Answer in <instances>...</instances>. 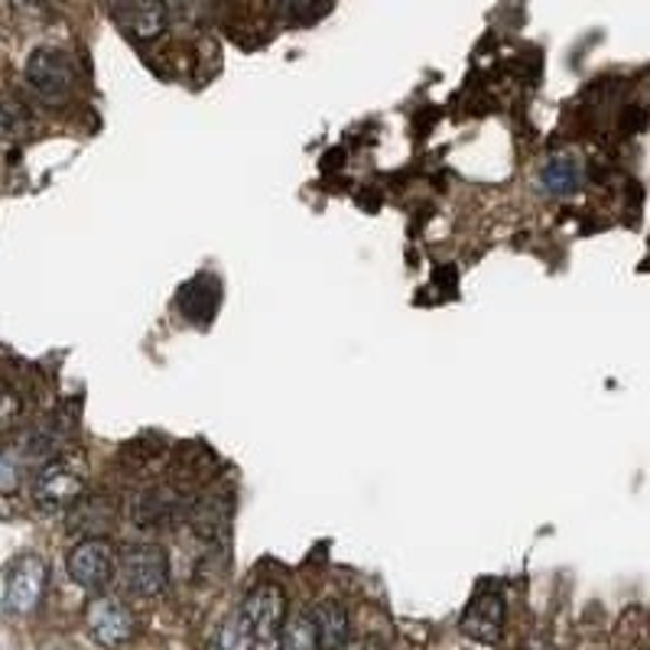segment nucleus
Returning <instances> with one entry per match:
<instances>
[{"label":"nucleus","mask_w":650,"mask_h":650,"mask_svg":"<svg viewBox=\"0 0 650 650\" xmlns=\"http://www.w3.org/2000/svg\"><path fill=\"white\" fill-rule=\"evenodd\" d=\"M111 17L137 40H153L167 26V3L163 0H105Z\"/></svg>","instance_id":"obj_10"},{"label":"nucleus","mask_w":650,"mask_h":650,"mask_svg":"<svg viewBox=\"0 0 650 650\" xmlns=\"http://www.w3.org/2000/svg\"><path fill=\"white\" fill-rule=\"evenodd\" d=\"M179 309H182V316L189 322L205 326L215 316V309H219V280H212L209 274H202L192 284H185L182 294H179Z\"/></svg>","instance_id":"obj_13"},{"label":"nucleus","mask_w":650,"mask_h":650,"mask_svg":"<svg viewBox=\"0 0 650 650\" xmlns=\"http://www.w3.org/2000/svg\"><path fill=\"white\" fill-rule=\"evenodd\" d=\"M254 644H257V638H254V631L247 628V621L241 618V611L228 615V618L219 625L215 638H212V650H251Z\"/></svg>","instance_id":"obj_18"},{"label":"nucleus","mask_w":650,"mask_h":650,"mask_svg":"<svg viewBox=\"0 0 650 650\" xmlns=\"http://www.w3.org/2000/svg\"><path fill=\"white\" fill-rule=\"evenodd\" d=\"M237 611L247 621V628L254 631L257 644H267V641H277V635L287 621V595L277 583H260L244 595Z\"/></svg>","instance_id":"obj_6"},{"label":"nucleus","mask_w":650,"mask_h":650,"mask_svg":"<svg viewBox=\"0 0 650 650\" xmlns=\"http://www.w3.org/2000/svg\"><path fill=\"white\" fill-rule=\"evenodd\" d=\"M23 419V397L13 384L0 381V433H10Z\"/></svg>","instance_id":"obj_20"},{"label":"nucleus","mask_w":650,"mask_h":650,"mask_svg":"<svg viewBox=\"0 0 650 650\" xmlns=\"http://www.w3.org/2000/svg\"><path fill=\"white\" fill-rule=\"evenodd\" d=\"M30 127H33L30 108L20 98L0 92V143H20L30 134Z\"/></svg>","instance_id":"obj_17"},{"label":"nucleus","mask_w":650,"mask_h":650,"mask_svg":"<svg viewBox=\"0 0 650 650\" xmlns=\"http://www.w3.org/2000/svg\"><path fill=\"white\" fill-rule=\"evenodd\" d=\"M127 514L143 531H163V528H173L179 518H189V508L170 488H143L130 498Z\"/></svg>","instance_id":"obj_8"},{"label":"nucleus","mask_w":650,"mask_h":650,"mask_svg":"<svg viewBox=\"0 0 650 650\" xmlns=\"http://www.w3.org/2000/svg\"><path fill=\"white\" fill-rule=\"evenodd\" d=\"M118 508L108 494H82L72 508H68V531L75 536H105L115 528Z\"/></svg>","instance_id":"obj_11"},{"label":"nucleus","mask_w":650,"mask_h":650,"mask_svg":"<svg viewBox=\"0 0 650 650\" xmlns=\"http://www.w3.org/2000/svg\"><path fill=\"white\" fill-rule=\"evenodd\" d=\"M270 3L277 17H284L287 23H296V26L316 23L332 10V0H270Z\"/></svg>","instance_id":"obj_19"},{"label":"nucleus","mask_w":650,"mask_h":650,"mask_svg":"<svg viewBox=\"0 0 650 650\" xmlns=\"http://www.w3.org/2000/svg\"><path fill=\"white\" fill-rule=\"evenodd\" d=\"M85 625L88 635L102 644V648H124L134 635H137V618L134 611L115 598V595H98L88 601L85 608Z\"/></svg>","instance_id":"obj_7"},{"label":"nucleus","mask_w":650,"mask_h":650,"mask_svg":"<svg viewBox=\"0 0 650 650\" xmlns=\"http://www.w3.org/2000/svg\"><path fill=\"white\" fill-rule=\"evenodd\" d=\"M30 494H33V504L43 514H68V508L85 494V478L75 466L53 459L33 475Z\"/></svg>","instance_id":"obj_3"},{"label":"nucleus","mask_w":650,"mask_h":650,"mask_svg":"<svg viewBox=\"0 0 650 650\" xmlns=\"http://www.w3.org/2000/svg\"><path fill=\"white\" fill-rule=\"evenodd\" d=\"M459 625H462V635H469L472 641L494 644L504 628V595L494 589L478 592Z\"/></svg>","instance_id":"obj_9"},{"label":"nucleus","mask_w":650,"mask_h":650,"mask_svg":"<svg viewBox=\"0 0 650 650\" xmlns=\"http://www.w3.org/2000/svg\"><path fill=\"white\" fill-rule=\"evenodd\" d=\"M120 586L137 598H157L170 586V556L157 543H130L118 556Z\"/></svg>","instance_id":"obj_1"},{"label":"nucleus","mask_w":650,"mask_h":650,"mask_svg":"<svg viewBox=\"0 0 650 650\" xmlns=\"http://www.w3.org/2000/svg\"><path fill=\"white\" fill-rule=\"evenodd\" d=\"M50 569L43 563V556L36 553H23L10 563L7 569V583H3V608L17 618H26L36 611V605L43 601Z\"/></svg>","instance_id":"obj_4"},{"label":"nucleus","mask_w":650,"mask_h":650,"mask_svg":"<svg viewBox=\"0 0 650 650\" xmlns=\"http://www.w3.org/2000/svg\"><path fill=\"white\" fill-rule=\"evenodd\" d=\"M33 469L40 472V466H36L33 452L26 449L23 436L13 439V443H3L0 446V494L20 491V484L26 481V475L33 472Z\"/></svg>","instance_id":"obj_14"},{"label":"nucleus","mask_w":650,"mask_h":650,"mask_svg":"<svg viewBox=\"0 0 650 650\" xmlns=\"http://www.w3.org/2000/svg\"><path fill=\"white\" fill-rule=\"evenodd\" d=\"M23 75H26L30 92L43 105H50V108H60L75 95V62L68 60V53H62L56 46L33 50L30 60H26Z\"/></svg>","instance_id":"obj_2"},{"label":"nucleus","mask_w":650,"mask_h":650,"mask_svg":"<svg viewBox=\"0 0 650 650\" xmlns=\"http://www.w3.org/2000/svg\"><path fill=\"white\" fill-rule=\"evenodd\" d=\"M583 185V167L573 153H556L543 167V189L553 195H569Z\"/></svg>","instance_id":"obj_16"},{"label":"nucleus","mask_w":650,"mask_h":650,"mask_svg":"<svg viewBox=\"0 0 650 650\" xmlns=\"http://www.w3.org/2000/svg\"><path fill=\"white\" fill-rule=\"evenodd\" d=\"M316 618V631H319V648L322 650H345L349 648V611L342 601L335 598H326L316 605L312 611Z\"/></svg>","instance_id":"obj_12"},{"label":"nucleus","mask_w":650,"mask_h":650,"mask_svg":"<svg viewBox=\"0 0 650 650\" xmlns=\"http://www.w3.org/2000/svg\"><path fill=\"white\" fill-rule=\"evenodd\" d=\"M277 648L280 650H322L319 648V631H316V618L306 608H296L294 615H287L280 635H277Z\"/></svg>","instance_id":"obj_15"},{"label":"nucleus","mask_w":650,"mask_h":650,"mask_svg":"<svg viewBox=\"0 0 650 650\" xmlns=\"http://www.w3.org/2000/svg\"><path fill=\"white\" fill-rule=\"evenodd\" d=\"M345 650H381L374 641H355V644H349Z\"/></svg>","instance_id":"obj_21"},{"label":"nucleus","mask_w":650,"mask_h":650,"mask_svg":"<svg viewBox=\"0 0 650 650\" xmlns=\"http://www.w3.org/2000/svg\"><path fill=\"white\" fill-rule=\"evenodd\" d=\"M65 569H68L75 586L88 592H102L111 583V576L118 573V553L105 536H85L68 550Z\"/></svg>","instance_id":"obj_5"}]
</instances>
